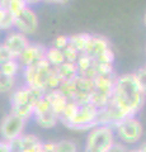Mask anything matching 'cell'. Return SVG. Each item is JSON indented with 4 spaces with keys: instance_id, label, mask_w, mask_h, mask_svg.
<instances>
[{
    "instance_id": "cell-5",
    "label": "cell",
    "mask_w": 146,
    "mask_h": 152,
    "mask_svg": "<svg viewBox=\"0 0 146 152\" xmlns=\"http://www.w3.org/2000/svg\"><path fill=\"white\" fill-rule=\"evenodd\" d=\"M116 141L113 127L98 124L88 131L84 152H108Z\"/></svg>"
},
{
    "instance_id": "cell-9",
    "label": "cell",
    "mask_w": 146,
    "mask_h": 152,
    "mask_svg": "<svg viewBox=\"0 0 146 152\" xmlns=\"http://www.w3.org/2000/svg\"><path fill=\"white\" fill-rule=\"evenodd\" d=\"M26 126L27 121L17 117L13 113H9L0 121V137L3 141L10 142L24 133Z\"/></svg>"
},
{
    "instance_id": "cell-32",
    "label": "cell",
    "mask_w": 146,
    "mask_h": 152,
    "mask_svg": "<svg viewBox=\"0 0 146 152\" xmlns=\"http://www.w3.org/2000/svg\"><path fill=\"white\" fill-rule=\"evenodd\" d=\"M27 5H32V4H37V3H40V1H42V0H23Z\"/></svg>"
},
{
    "instance_id": "cell-14",
    "label": "cell",
    "mask_w": 146,
    "mask_h": 152,
    "mask_svg": "<svg viewBox=\"0 0 146 152\" xmlns=\"http://www.w3.org/2000/svg\"><path fill=\"white\" fill-rule=\"evenodd\" d=\"M108 48H111V43H109V41H108L106 37H103V36H92L85 51H84V53H85L87 56H89L94 61Z\"/></svg>"
},
{
    "instance_id": "cell-2",
    "label": "cell",
    "mask_w": 146,
    "mask_h": 152,
    "mask_svg": "<svg viewBox=\"0 0 146 152\" xmlns=\"http://www.w3.org/2000/svg\"><path fill=\"white\" fill-rule=\"evenodd\" d=\"M99 109L90 102L76 103L69 100L60 115V122L74 131H90L98 126Z\"/></svg>"
},
{
    "instance_id": "cell-25",
    "label": "cell",
    "mask_w": 146,
    "mask_h": 152,
    "mask_svg": "<svg viewBox=\"0 0 146 152\" xmlns=\"http://www.w3.org/2000/svg\"><path fill=\"white\" fill-rule=\"evenodd\" d=\"M14 27V15L12 13L5 12L3 20L0 22V31H9L10 28Z\"/></svg>"
},
{
    "instance_id": "cell-7",
    "label": "cell",
    "mask_w": 146,
    "mask_h": 152,
    "mask_svg": "<svg viewBox=\"0 0 146 152\" xmlns=\"http://www.w3.org/2000/svg\"><path fill=\"white\" fill-rule=\"evenodd\" d=\"M65 94L69 100L76 103L90 102V95L93 91V79L85 76H78L69 83H62L59 88Z\"/></svg>"
},
{
    "instance_id": "cell-8",
    "label": "cell",
    "mask_w": 146,
    "mask_h": 152,
    "mask_svg": "<svg viewBox=\"0 0 146 152\" xmlns=\"http://www.w3.org/2000/svg\"><path fill=\"white\" fill-rule=\"evenodd\" d=\"M117 76L113 75H98L93 79V91L90 95V103L98 109L104 108L111 100L112 91L114 88Z\"/></svg>"
},
{
    "instance_id": "cell-11",
    "label": "cell",
    "mask_w": 146,
    "mask_h": 152,
    "mask_svg": "<svg viewBox=\"0 0 146 152\" xmlns=\"http://www.w3.org/2000/svg\"><path fill=\"white\" fill-rule=\"evenodd\" d=\"M14 27L17 28V32L23 33L24 36H29L36 33L38 28V17L36 12L29 5H27L14 14Z\"/></svg>"
},
{
    "instance_id": "cell-24",
    "label": "cell",
    "mask_w": 146,
    "mask_h": 152,
    "mask_svg": "<svg viewBox=\"0 0 146 152\" xmlns=\"http://www.w3.org/2000/svg\"><path fill=\"white\" fill-rule=\"evenodd\" d=\"M94 61H95V62H101V64L113 65V62H114V52L112 51V48H108Z\"/></svg>"
},
{
    "instance_id": "cell-12",
    "label": "cell",
    "mask_w": 146,
    "mask_h": 152,
    "mask_svg": "<svg viewBox=\"0 0 146 152\" xmlns=\"http://www.w3.org/2000/svg\"><path fill=\"white\" fill-rule=\"evenodd\" d=\"M29 39L27 38V36H24L21 32H12L5 37V39L3 42V46L7 48V51L9 52L12 58L18 60L19 56L24 52V50L29 46Z\"/></svg>"
},
{
    "instance_id": "cell-15",
    "label": "cell",
    "mask_w": 146,
    "mask_h": 152,
    "mask_svg": "<svg viewBox=\"0 0 146 152\" xmlns=\"http://www.w3.org/2000/svg\"><path fill=\"white\" fill-rule=\"evenodd\" d=\"M42 141L36 134H26V133H23L18 138L8 142V143H9L10 152H26L27 150H29L31 147L38 145Z\"/></svg>"
},
{
    "instance_id": "cell-35",
    "label": "cell",
    "mask_w": 146,
    "mask_h": 152,
    "mask_svg": "<svg viewBox=\"0 0 146 152\" xmlns=\"http://www.w3.org/2000/svg\"><path fill=\"white\" fill-rule=\"evenodd\" d=\"M128 152H139V150L137 148H132V150H130Z\"/></svg>"
},
{
    "instance_id": "cell-23",
    "label": "cell",
    "mask_w": 146,
    "mask_h": 152,
    "mask_svg": "<svg viewBox=\"0 0 146 152\" xmlns=\"http://www.w3.org/2000/svg\"><path fill=\"white\" fill-rule=\"evenodd\" d=\"M62 53H64V57H65V61H66V62H73V64L76 62L78 57L80 55L79 52L70 45H67L66 48L62 50Z\"/></svg>"
},
{
    "instance_id": "cell-3",
    "label": "cell",
    "mask_w": 146,
    "mask_h": 152,
    "mask_svg": "<svg viewBox=\"0 0 146 152\" xmlns=\"http://www.w3.org/2000/svg\"><path fill=\"white\" fill-rule=\"evenodd\" d=\"M23 76L26 85L38 89L43 93L59 89L62 84L56 69L52 67L46 60L33 66L23 67Z\"/></svg>"
},
{
    "instance_id": "cell-33",
    "label": "cell",
    "mask_w": 146,
    "mask_h": 152,
    "mask_svg": "<svg viewBox=\"0 0 146 152\" xmlns=\"http://www.w3.org/2000/svg\"><path fill=\"white\" fill-rule=\"evenodd\" d=\"M139 152H146V141L145 142H142V143L140 145V147H139Z\"/></svg>"
},
{
    "instance_id": "cell-19",
    "label": "cell",
    "mask_w": 146,
    "mask_h": 152,
    "mask_svg": "<svg viewBox=\"0 0 146 152\" xmlns=\"http://www.w3.org/2000/svg\"><path fill=\"white\" fill-rule=\"evenodd\" d=\"M45 60L51 66H52V67H59L60 65H62L65 62V57H64L62 51L55 48V47H50V48H47Z\"/></svg>"
},
{
    "instance_id": "cell-28",
    "label": "cell",
    "mask_w": 146,
    "mask_h": 152,
    "mask_svg": "<svg viewBox=\"0 0 146 152\" xmlns=\"http://www.w3.org/2000/svg\"><path fill=\"white\" fill-rule=\"evenodd\" d=\"M128 151H130L128 147L125 146L123 143H121L118 141H116L114 143H113V146L108 150V152H128Z\"/></svg>"
},
{
    "instance_id": "cell-20",
    "label": "cell",
    "mask_w": 146,
    "mask_h": 152,
    "mask_svg": "<svg viewBox=\"0 0 146 152\" xmlns=\"http://www.w3.org/2000/svg\"><path fill=\"white\" fill-rule=\"evenodd\" d=\"M21 67L22 66L18 60L9 58L3 65H0V74L5 75V76H10V77H15V76L19 74Z\"/></svg>"
},
{
    "instance_id": "cell-26",
    "label": "cell",
    "mask_w": 146,
    "mask_h": 152,
    "mask_svg": "<svg viewBox=\"0 0 146 152\" xmlns=\"http://www.w3.org/2000/svg\"><path fill=\"white\" fill-rule=\"evenodd\" d=\"M135 76H136V79H137V81L140 84L144 95L146 96V66H144V67H141V69H139L137 71H136Z\"/></svg>"
},
{
    "instance_id": "cell-31",
    "label": "cell",
    "mask_w": 146,
    "mask_h": 152,
    "mask_svg": "<svg viewBox=\"0 0 146 152\" xmlns=\"http://www.w3.org/2000/svg\"><path fill=\"white\" fill-rule=\"evenodd\" d=\"M43 1L52 3V4H65V3H67L69 0H43Z\"/></svg>"
},
{
    "instance_id": "cell-34",
    "label": "cell",
    "mask_w": 146,
    "mask_h": 152,
    "mask_svg": "<svg viewBox=\"0 0 146 152\" xmlns=\"http://www.w3.org/2000/svg\"><path fill=\"white\" fill-rule=\"evenodd\" d=\"M144 26H145V28H146V12H145V14H144Z\"/></svg>"
},
{
    "instance_id": "cell-29",
    "label": "cell",
    "mask_w": 146,
    "mask_h": 152,
    "mask_svg": "<svg viewBox=\"0 0 146 152\" xmlns=\"http://www.w3.org/2000/svg\"><path fill=\"white\" fill-rule=\"evenodd\" d=\"M9 58H12V57H10V55H9V52L7 51V48L1 43V45H0V65H3Z\"/></svg>"
},
{
    "instance_id": "cell-17",
    "label": "cell",
    "mask_w": 146,
    "mask_h": 152,
    "mask_svg": "<svg viewBox=\"0 0 146 152\" xmlns=\"http://www.w3.org/2000/svg\"><path fill=\"white\" fill-rule=\"evenodd\" d=\"M55 69L57 71V74L62 83H69L79 76V71L76 69V65L73 62H66V61H65L62 65H60L59 67H55Z\"/></svg>"
},
{
    "instance_id": "cell-22",
    "label": "cell",
    "mask_w": 146,
    "mask_h": 152,
    "mask_svg": "<svg viewBox=\"0 0 146 152\" xmlns=\"http://www.w3.org/2000/svg\"><path fill=\"white\" fill-rule=\"evenodd\" d=\"M15 77H10V76L0 74V93H10L15 88Z\"/></svg>"
},
{
    "instance_id": "cell-21",
    "label": "cell",
    "mask_w": 146,
    "mask_h": 152,
    "mask_svg": "<svg viewBox=\"0 0 146 152\" xmlns=\"http://www.w3.org/2000/svg\"><path fill=\"white\" fill-rule=\"evenodd\" d=\"M54 152H79L78 145L71 140H61L55 142Z\"/></svg>"
},
{
    "instance_id": "cell-16",
    "label": "cell",
    "mask_w": 146,
    "mask_h": 152,
    "mask_svg": "<svg viewBox=\"0 0 146 152\" xmlns=\"http://www.w3.org/2000/svg\"><path fill=\"white\" fill-rule=\"evenodd\" d=\"M45 98L47 99V102L50 103L51 108L54 109V112L56 114H59V117L61 115V113L66 107V104L69 103V99L65 96V94L61 91L60 89L51 90V91L45 93Z\"/></svg>"
},
{
    "instance_id": "cell-18",
    "label": "cell",
    "mask_w": 146,
    "mask_h": 152,
    "mask_svg": "<svg viewBox=\"0 0 146 152\" xmlns=\"http://www.w3.org/2000/svg\"><path fill=\"white\" fill-rule=\"evenodd\" d=\"M92 34L89 33H76V34L69 36V45L73 46L79 53H84L87 46L90 41Z\"/></svg>"
},
{
    "instance_id": "cell-1",
    "label": "cell",
    "mask_w": 146,
    "mask_h": 152,
    "mask_svg": "<svg viewBox=\"0 0 146 152\" xmlns=\"http://www.w3.org/2000/svg\"><path fill=\"white\" fill-rule=\"evenodd\" d=\"M145 95L135 74L117 76L109 103L99 109L98 124L113 127L127 117H136L145 102Z\"/></svg>"
},
{
    "instance_id": "cell-30",
    "label": "cell",
    "mask_w": 146,
    "mask_h": 152,
    "mask_svg": "<svg viewBox=\"0 0 146 152\" xmlns=\"http://www.w3.org/2000/svg\"><path fill=\"white\" fill-rule=\"evenodd\" d=\"M0 152H10V148H9V143L5 141H0Z\"/></svg>"
},
{
    "instance_id": "cell-4",
    "label": "cell",
    "mask_w": 146,
    "mask_h": 152,
    "mask_svg": "<svg viewBox=\"0 0 146 152\" xmlns=\"http://www.w3.org/2000/svg\"><path fill=\"white\" fill-rule=\"evenodd\" d=\"M43 95H45L43 91L34 88H31L24 84L23 86L15 89L12 94L10 113L15 114L17 117L28 122L31 118H33L34 107Z\"/></svg>"
},
{
    "instance_id": "cell-6",
    "label": "cell",
    "mask_w": 146,
    "mask_h": 152,
    "mask_svg": "<svg viewBox=\"0 0 146 152\" xmlns=\"http://www.w3.org/2000/svg\"><path fill=\"white\" fill-rule=\"evenodd\" d=\"M116 140L127 147L135 146L142 138L144 128L136 117H127L113 126Z\"/></svg>"
},
{
    "instance_id": "cell-27",
    "label": "cell",
    "mask_w": 146,
    "mask_h": 152,
    "mask_svg": "<svg viewBox=\"0 0 146 152\" xmlns=\"http://www.w3.org/2000/svg\"><path fill=\"white\" fill-rule=\"evenodd\" d=\"M69 45V36H57L54 39V43H52V47L57 48L60 51L65 50Z\"/></svg>"
},
{
    "instance_id": "cell-13",
    "label": "cell",
    "mask_w": 146,
    "mask_h": 152,
    "mask_svg": "<svg viewBox=\"0 0 146 152\" xmlns=\"http://www.w3.org/2000/svg\"><path fill=\"white\" fill-rule=\"evenodd\" d=\"M47 48L43 45L38 43H29V46L24 50V52L19 56V64L22 67H28V66H33L36 64L41 62L45 60Z\"/></svg>"
},
{
    "instance_id": "cell-10",
    "label": "cell",
    "mask_w": 146,
    "mask_h": 152,
    "mask_svg": "<svg viewBox=\"0 0 146 152\" xmlns=\"http://www.w3.org/2000/svg\"><path fill=\"white\" fill-rule=\"evenodd\" d=\"M33 119L43 129H51V128H55L59 124L60 122L59 114H56L54 112L50 103L45 98V95L36 104L34 112H33Z\"/></svg>"
}]
</instances>
